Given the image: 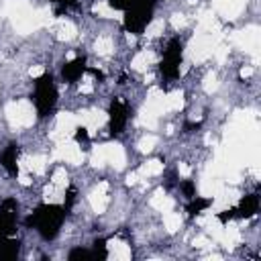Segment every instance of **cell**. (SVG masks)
Here are the masks:
<instances>
[{
	"mask_svg": "<svg viewBox=\"0 0 261 261\" xmlns=\"http://www.w3.org/2000/svg\"><path fill=\"white\" fill-rule=\"evenodd\" d=\"M65 220H67V210H65L63 204L39 202V204L29 212L24 224H27V228H31L41 241L53 243V241L61 234Z\"/></svg>",
	"mask_w": 261,
	"mask_h": 261,
	"instance_id": "obj_1",
	"label": "cell"
},
{
	"mask_svg": "<svg viewBox=\"0 0 261 261\" xmlns=\"http://www.w3.org/2000/svg\"><path fill=\"white\" fill-rule=\"evenodd\" d=\"M31 102L39 120H47L49 116H53L59 104V84L51 71H43L31 82Z\"/></svg>",
	"mask_w": 261,
	"mask_h": 261,
	"instance_id": "obj_2",
	"label": "cell"
},
{
	"mask_svg": "<svg viewBox=\"0 0 261 261\" xmlns=\"http://www.w3.org/2000/svg\"><path fill=\"white\" fill-rule=\"evenodd\" d=\"M157 8H159V0H133L122 10V18H120L122 33H126L130 37L145 35L147 29L155 20Z\"/></svg>",
	"mask_w": 261,
	"mask_h": 261,
	"instance_id": "obj_3",
	"label": "cell"
},
{
	"mask_svg": "<svg viewBox=\"0 0 261 261\" xmlns=\"http://www.w3.org/2000/svg\"><path fill=\"white\" fill-rule=\"evenodd\" d=\"M181 65H184V41L179 37H171L165 41V45L159 51L157 71L161 75V82L163 80L167 84L177 82L181 75Z\"/></svg>",
	"mask_w": 261,
	"mask_h": 261,
	"instance_id": "obj_4",
	"label": "cell"
},
{
	"mask_svg": "<svg viewBox=\"0 0 261 261\" xmlns=\"http://www.w3.org/2000/svg\"><path fill=\"white\" fill-rule=\"evenodd\" d=\"M106 116H108V135L110 137H120L124 135L126 126H128V120H130V106L124 98L120 96H114L108 104V110H106Z\"/></svg>",
	"mask_w": 261,
	"mask_h": 261,
	"instance_id": "obj_5",
	"label": "cell"
},
{
	"mask_svg": "<svg viewBox=\"0 0 261 261\" xmlns=\"http://www.w3.org/2000/svg\"><path fill=\"white\" fill-rule=\"evenodd\" d=\"M88 57L86 55H75L67 61H63V65L59 67V80L65 86H75L84 80V75L88 73Z\"/></svg>",
	"mask_w": 261,
	"mask_h": 261,
	"instance_id": "obj_6",
	"label": "cell"
},
{
	"mask_svg": "<svg viewBox=\"0 0 261 261\" xmlns=\"http://www.w3.org/2000/svg\"><path fill=\"white\" fill-rule=\"evenodd\" d=\"M0 167L8 177H18L20 171V145L18 143H6L0 149Z\"/></svg>",
	"mask_w": 261,
	"mask_h": 261,
	"instance_id": "obj_7",
	"label": "cell"
},
{
	"mask_svg": "<svg viewBox=\"0 0 261 261\" xmlns=\"http://www.w3.org/2000/svg\"><path fill=\"white\" fill-rule=\"evenodd\" d=\"M259 214V192H247L234 204V218L237 220H251Z\"/></svg>",
	"mask_w": 261,
	"mask_h": 261,
	"instance_id": "obj_8",
	"label": "cell"
},
{
	"mask_svg": "<svg viewBox=\"0 0 261 261\" xmlns=\"http://www.w3.org/2000/svg\"><path fill=\"white\" fill-rule=\"evenodd\" d=\"M212 204H214V198L196 194L194 198H190V200L184 202V210H186V214H188L190 218H198V216L206 214V212L210 210Z\"/></svg>",
	"mask_w": 261,
	"mask_h": 261,
	"instance_id": "obj_9",
	"label": "cell"
},
{
	"mask_svg": "<svg viewBox=\"0 0 261 261\" xmlns=\"http://www.w3.org/2000/svg\"><path fill=\"white\" fill-rule=\"evenodd\" d=\"M20 241L16 239V234L12 237H0V261H12L20 255Z\"/></svg>",
	"mask_w": 261,
	"mask_h": 261,
	"instance_id": "obj_10",
	"label": "cell"
},
{
	"mask_svg": "<svg viewBox=\"0 0 261 261\" xmlns=\"http://www.w3.org/2000/svg\"><path fill=\"white\" fill-rule=\"evenodd\" d=\"M73 141L82 147H88V143H90V133H88V128L86 126H77L75 128V133H73Z\"/></svg>",
	"mask_w": 261,
	"mask_h": 261,
	"instance_id": "obj_11",
	"label": "cell"
},
{
	"mask_svg": "<svg viewBox=\"0 0 261 261\" xmlns=\"http://www.w3.org/2000/svg\"><path fill=\"white\" fill-rule=\"evenodd\" d=\"M130 2H133V0H106V4H108L112 10H116V12H122Z\"/></svg>",
	"mask_w": 261,
	"mask_h": 261,
	"instance_id": "obj_12",
	"label": "cell"
},
{
	"mask_svg": "<svg viewBox=\"0 0 261 261\" xmlns=\"http://www.w3.org/2000/svg\"><path fill=\"white\" fill-rule=\"evenodd\" d=\"M47 2H51V4H55V6H59L61 10H67V8H71L77 0H47Z\"/></svg>",
	"mask_w": 261,
	"mask_h": 261,
	"instance_id": "obj_13",
	"label": "cell"
}]
</instances>
